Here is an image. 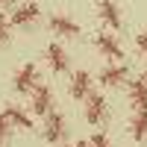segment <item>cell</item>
I'll use <instances>...</instances> for the list:
<instances>
[{
  "label": "cell",
  "instance_id": "obj_1",
  "mask_svg": "<svg viewBox=\"0 0 147 147\" xmlns=\"http://www.w3.org/2000/svg\"><path fill=\"white\" fill-rule=\"evenodd\" d=\"M41 132H44V141H50V144H62L65 138H68V118L62 115V112H47L44 115V127H41Z\"/></svg>",
  "mask_w": 147,
  "mask_h": 147
},
{
  "label": "cell",
  "instance_id": "obj_2",
  "mask_svg": "<svg viewBox=\"0 0 147 147\" xmlns=\"http://www.w3.org/2000/svg\"><path fill=\"white\" fill-rule=\"evenodd\" d=\"M94 50L100 53L103 59H112V62L124 59V47H121L118 35H112L109 30H100V32H94Z\"/></svg>",
  "mask_w": 147,
  "mask_h": 147
},
{
  "label": "cell",
  "instance_id": "obj_3",
  "mask_svg": "<svg viewBox=\"0 0 147 147\" xmlns=\"http://www.w3.org/2000/svg\"><path fill=\"white\" fill-rule=\"evenodd\" d=\"M85 121L91 127H103L109 121V100L103 94H88L85 97Z\"/></svg>",
  "mask_w": 147,
  "mask_h": 147
},
{
  "label": "cell",
  "instance_id": "obj_4",
  "mask_svg": "<svg viewBox=\"0 0 147 147\" xmlns=\"http://www.w3.org/2000/svg\"><path fill=\"white\" fill-rule=\"evenodd\" d=\"M38 18H41L38 3H18L15 9H12V15H9V27L27 30V27H32V24H38Z\"/></svg>",
  "mask_w": 147,
  "mask_h": 147
},
{
  "label": "cell",
  "instance_id": "obj_5",
  "mask_svg": "<svg viewBox=\"0 0 147 147\" xmlns=\"http://www.w3.org/2000/svg\"><path fill=\"white\" fill-rule=\"evenodd\" d=\"M97 18L109 27V32L124 27V15H121V6L115 0H97Z\"/></svg>",
  "mask_w": 147,
  "mask_h": 147
},
{
  "label": "cell",
  "instance_id": "obj_6",
  "mask_svg": "<svg viewBox=\"0 0 147 147\" xmlns=\"http://www.w3.org/2000/svg\"><path fill=\"white\" fill-rule=\"evenodd\" d=\"M97 80H100V85H106V88H118V85L129 82V68L121 65V62H112V65H106L97 74Z\"/></svg>",
  "mask_w": 147,
  "mask_h": 147
},
{
  "label": "cell",
  "instance_id": "obj_7",
  "mask_svg": "<svg viewBox=\"0 0 147 147\" xmlns=\"http://www.w3.org/2000/svg\"><path fill=\"white\" fill-rule=\"evenodd\" d=\"M35 85H38V68L35 65H24L15 71V77H12V88L18 94H30Z\"/></svg>",
  "mask_w": 147,
  "mask_h": 147
},
{
  "label": "cell",
  "instance_id": "obj_8",
  "mask_svg": "<svg viewBox=\"0 0 147 147\" xmlns=\"http://www.w3.org/2000/svg\"><path fill=\"white\" fill-rule=\"evenodd\" d=\"M47 27H50V32L59 35V38H77V35H80V24L74 18H68V15H59V12L50 15Z\"/></svg>",
  "mask_w": 147,
  "mask_h": 147
},
{
  "label": "cell",
  "instance_id": "obj_9",
  "mask_svg": "<svg viewBox=\"0 0 147 147\" xmlns=\"http://www.w3.org/2000/svg\"><path fill=\"white\" fill-rule=\"evenodd\" d=\"M44 56H47V65H50V71H56V74H65V71L71 68V56H68V50H65L59 41L47 44Z\"/></svg>",
  "mask_w": 147,
  "mask_h": 147
},
{
  "label": "cell",
  "instance_id": "obj_10",
  "mask_svg": "<svg viewBox=\"0 0 147 147\" xmlns=\"http://www.w3.org/2000/svg\"><path fill=\"white\" fill-rule=\"evenodd\" d=\"M3 118L9 121V127L12 129H32V115L27 112L24 106H15V103H6L3 106Z\"/></svg>",
  "mask_w": 147,
  "mask_h": 147
},
{
  "label": "cell",
  "instance_id": "obj_11",
  "mask_svg": "<svg viewBox=\"0 0 147 147\" xmlns=\"http://www.w3.org/2000/svg\"><path fill=\"white\" fill-rule=\"evenodd\" d=\"M30 94H32V112L35 115L53 112V88H50V85H35Z\"/></svg>",
  "mask_w": 147,
  "mask_h": 147
},
{
  "label": "cell",
  "instance_id": "obj_12",
  "mask_svg": "<svg viewBox=\"0 0 147 147\" xmlns=\"http://www.w3.org/2000/svg\"><path fill=\"white\" fill-rule=\"evenodd\" d=\"M91 94V74L88 71H74L71 74V97L74 100H85Z\"/></svg>",
  "mask_w": 147,
  "mask_h": 147
},
{
  "label": "cell",
  "instance_id": "obj_13",
  "mask_svg": "<svg viewBox=\"0 0 147 147\" xmlns=\"http://www.w3.org/2000/svg\"><path fill=\"white\" fill-rule=\"evenodd\" d=\"M129 88H127V94H129V106L136 109V112H141V109H147V82L144 80H132V82H127Z\"/></svg>",
  "mask_w": 147,
  "mask_h": 147
},
{
  "label": "cell",
  "instance_id": "obj_14",
  "mask_svg": "<svg viewBox=\"0 0 147 147\" xmlns=\"http://www.w3.org/2000/svg\"><path fill=\"white\" fill-rule=\"evenodd\" d=\"M129 136L136 141H147V109H141V112L132 115L129 121Z\"/></svg>",
  "mask_w": 147,
  "mask_h": 147
},
{
  "label": "cell",
  "instance_id": "obj_15",
  "mask_svg": "<svg viewBox=\"0 0 147 147\" xmlns=\"http://www.w3.org/2000/svg\"><path fill=\"white\" fill-rule=\"evenodd\" d=\"M12 41V27H9V18L0 15V47H6Z\"/></svg>",
  "mask_w": 147,
  "mask_h": 147
},
{
  "label": "cell",
  "instance_id": "obj_16",
  "mask_svg": "<svg viewBox=\"0 0 147 147\" xmlns=\"http://www.w3.org/2000/svg\"><path fill=\"white\" fill-rule=\"evenodd\" d=\"M12 141V127H9V121L3 118V112H0V147H6Z\"/></svg>",
  "mask_w": 147,
  "mask_h": 147
},
{
  "label": "cell",
  "instance_id": "obj_17",
  "mask_svg": "<svg viewBox=\"0 0 147 147\" xmlns=\"http://www.w3.org/2000/svg\"><path fill=\"white\" fill-rule=\"evenodd\" d=\"M85 144H88V147H112V141H109L106 132H94V136L85 141Z\"/></svg>",
  "mask_w": 147,
  "mask_h": 147
},
{
  "label": "cell",
  "instance_id": "obj_18",
  "mask_svg": "<svg viewBox=\"0 0 147 147\" xmlns=\"http://www.w3.org/2000/svg\"><path fill=\"white\" fill-rule=\"evenodd\" d=\"M136 47H138V50L147 56V30H141V32L136 35Z\"/></svg>",
  "mask_w": 147,
  "mask_h": 147
},
{
  "label": "cell",
  "instance_id": "obj_19",
  "mask_svg": "<svg viewBox=\"0 0 147 147\" xmlns=\"http://www.w3.org/2000/svg\"><path fill=\"white\" fill-rule=\"evenodd\" d=\"M71 147H88V144H85V141H74Z\"/></svg>",
  "mask_w": 147,
  "mask_h": 147
},
{
  "label": "cell",
  "instance_id": "obj_20",
  "mask_svg": "<svg viewBox=\"0 0 147 147\" xmlns=\"http://www.w3.org/2000/svg\"><path fill=\"white\" fill-rule=\"evenodd\" d=\"M141 80H144V82H147V68H144V77H141Z\"/></svg>",
  "mask_w": 147,
  "mask_h": 147
},
{
  "label": "cell",
  "instance_id": "obj_21",
  "mask_svg": "<svg viewBox=\"0 0 147 147\" xmlns=\"http://www.w3.org/2000/svg\"><path fill=\"white\" fill-rule=\"evenodd\" d=\"M6 3H9V0H0V6H6Z\"/></svg>",
  "mask_w": 147,
  "mask_h": 147
}]
</instances>
